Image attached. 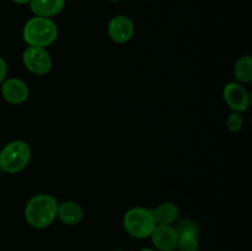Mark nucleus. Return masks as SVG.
<instances>
[{
  "mask_svg": "<svg viewBox=\"0 0 252 251\" xmlns=\"http://www.w3.org/2000/svg\"><path fill=\"white\" fill-rule=\"evenodd\" d=\"M223 97L233 112L244 113L250 106V94L245 86L238 81H230L224 86Z\"/></svg>",
  "mask_w": 252,
  "mask_h": 251,
  "instance_id": "obj_6",
  "label": "nucleus"
},
{
  "mask_svg": "<svg viewBox=\"0 0 252 251\" xmlns=\"http://www.w3.org/2000/svg\"><path fill=\"white\" fill-rule=\"evenodd\" d=\"M58 26L49 17L34 16L25 24L22 37L27 46L47 47L52 46L58 38Z\"/></svg>",
  "mask_w": 252,
  "mask_h": 251,
  "instance_id": "obj_2",
  "label": "nucleus"
},
{
  "mask_svg": "<svg viewBox=\"0 0 252 251\" xmlns=\"http://www.w3.org/2000/svg\"><path fill=\"white\" fill-rule=\"evenodd\" d=\"M32 152L24 140H12L4 145L0 152V165L6 174L15 175L24 171L31 161Z\"/></svg>",
  "mask_w": 252,
  "mask_h": 251,
  "instance_id": "obj_3",
  "label": "nucleus"
},
{
  "mask_svg": "<svg viewBox=\"0 0 252 251\" xmlns=\"http://www.w3.org/2000/svg\"><path fill=\"white\" fill-rule=\"evenodd\" d=\"M199 241L198 233L179 234L176 250L179 251H198Z\"/></svg>",
  "mask_w": 252,
  "mask_h": 251,
  "instance_id": "obj_14",
  "label": "nucleus"
},
{
  "mask_svg": "<svg viewBox=\"0 0 252 251\" xmlns=\"http://www.w3.org/2000/svg\"><path fill=\"white\" fill-rule=\"evenodd\" d=\"M7 75V64L2 57H0V84L6 79Z\"/></svg>",
  "mask_w": 252,
  "mask_h": 251,
  "instance_id": "obj_17",
  "label": "nucleus"
},
{
  "mask_svg": "<svg viewBox=\"0 0 252 251\" xmlns=\"http://www.w3.org/2000/svg\"><path fill=\"white\" fill-rule=\"evenodd\" d=\"M150 239L159 251H175L177 248L179 235L174 225L157 224Z\"/></svg>",
  "mask_w": 252,
  "mask_h": 251,
  "instance_id": "obj_9",
  "label": "nucleus"
},
{
  "mask_svg": "<svg viewBox=\"0 0 252 251\" xmlns=\"http://www.w3.org/2000/svg\"><path fill=\"white\" fill-rule=\"evenodd\" d=\"M57 218L66 225H76L84 218L83 207L75 201H64L58 203Z\"/></svg>",
  "mask_w": 252,
  "mask_h": 251,
  "instance_id": "obj_10",
  "label": "nucleus"
},
{
  "mask_svg": "<svg viewBox=\"0 0 252 251\" xmlns=\"http://www.w3.org/2000/svg\"><path fill=\"white\" fill-rule=\"evenodd\" d=\"M243 127H244L243 113L233 112V111H231L228 120H226V128H228L229 132L238 133L243 129Z\"/></svg>",
  "mask_w": 252,
  "mask_h": 251,
  "instance_id": "obj_15",
  "label": "nucleus"
},
{
  "mask_svg": "<svg viewBox=\"0 0 252 251\" xmlns=\"http://www.w3.org/2000/svg\"><path fill=\"white\" fill-rule=\"evenodd\" d=\"M22 62L27 70L39 76L47 75L53 66L51 54L42 47H27L22 53Z\"/></svg>",
  "mask_w": 252,
  "mask_h": 251,
  "instance_id": "obj_5",
  "label": "nucleus"
},
{
  "mask_svg": "<svg viewBox=\"0 0 252 251\" xmlns=\"http://www.w3.org/2000/svg\"><path fill=\"white\" fill-rule=\"evenodd\" d=\"M234 75L238 83L249 84L252 81V58L249 54L241 56L234 65Z\"/></svg>",
  "mask_w": 252,
  "mask_h": 251,
  "instance_id": "obj_13",
  "label": "nucleus"
},
{
  "mask_svg": "<svg viewBox=\"0 0 252 251\" xmlns=\"http://www.w3.org/2000/svg\"><path fill=\"white\" fill-rule=\"evenodd\" d=\"M29 4L34 16L51 19L62 12L65 6V0H31Z\"/></svg>",
  "mask_w": 252,
  "mask_h": 251,
  "instance_id": "obj_11",
  "label": "nucleus"
},
{
  "mask_svg": "<svg viewBox=\"0 0 252 251\" xmlns=\"http://www.w3.org/2000/svg\"><path fill=\"white\" fill-rule=\"evenodd\" d=\"M2 172V170H1V165H0V174H1Z\"/></svg>",
  "mask_w": 252,
  "mask_h": 251,
  "instance_id": "obj_21",
  "label": "nucleus"
},
{
  "mask_svg": "<svg viewBox=\"0 0 252 251\" xmlns=\"http://www.w3.org/2000/svg\"><path fill=\"white\" fill-rule=\"evenodd\" d=\"M139 251H157V250H154V249H149V248H145V249H142V250H139Z\"/></svg>",
  "mask_w": 252,
  "mask_h": 251,
  "instance_id": "obj_19",
  "label": "nucleus"
},
{
  "mask_svg": "<svg viewBox=\"0 0 252 251\" xmlns=\"http://www.w3.org/2000/svg\"><path fill=\"white\" fill-rule=\"evenodd\" d=\"M155 223L172 225L179 220L180 208L174 202H162L153 209Z\"/></svg>",
  "mask_w": 252,
  "mask_h": 251,
  "instance_id": "obj_12",
  "label": "nucleus"
},
{
  "mask_svg": "<svg viewBox=\"0 0 252 251\" xmlns=\"http://www.w3.org/2000/svg\"><path fill=\"white\" fill-rule=\"evenodd\" d=\"M155 219L153 209L145 207H132L123 217V226L129 236L134 239L150 238L154 230Z\"/></svg>",
  "mask_w": 252,
  "mask_h": 251,
  "instance_id": "obj_4",
  "label": "nucleus"
},
{
  "mask_svg": "<svg viewBox=\"0 0 252 251\" xmlns=\"http://www.w3.org/2000/svg\"><path fill=\"white\" fill-rule=\"evenodd\" d=\"M1 96L7 103L21 105L30 96L29 85L20 78L5 79L1 83Z\"/></svg>",
  "mask_w": 252,
  "mask_h": 251,
  "instance_id": "obj_8",
  "label": "nucleus"
},
{
  "mask_svg": "<svg viewBox=\"0 0 252 251\" xmlns=\"http://www.w3.org/2000/svg\"><path fill=\"white\" fill-rule=\"evenodd\" d=\"M58 203L56 197L48 193H38L29 199L25 207V218L30 226L46 229L57 219Z\"/></svg>",
  "mask_w": 252,
  "mask_h": 251,
  "instance_id": "obj_1",
  "label": "nucleus"
},
{
  "mask_svg": "<svg viewBox=\"0 0 252 251\" xmlns=\"http://www.w3.org/2000/svg\"><path fill=\"white\" fill-rule=\"evenodd\" d=\"M134 31L135 29L133 21L125 15H117L108 22V36L115 43H128L134 36Z\"/></svg>",
  "mask_w": 252,
  "mask_h": 251,
  "instance_id": "obj_7",
  "label": "nucleus"
},
{
  "mask_svg": "<svg viewBox=\"0 0 252 251\" xmlns=\"http://www.w3.org/2000/svg\"><path fill=\"white\" fill-rule=\"evenodd\" d=\"M113 251H125V250H113Z\"/></svg>",
  "mask_w": 252,
  "mask_h": 251,
  "instance_id": "obj_22",
  "label": "nucleus"
},
{
  "mask_svg": "<svg viewBox=\"0 0 252 251\" xmlns=\"http://www.w3.org/2000/svg\"><path fill=\"white\" fill-rule=\"evenodd\" d=\"M14 2H16V4H20V5H24V4H29L31 0H12Z\"/></svg>",
  "mask_w": 252,
  "mask_h": 251,
  "instance_id": "obj_18",
  "label": "nucleus"
},
{
  "mask_svg": "<svg viewBox=\"0 0 252 251\" xmlns=\"http://www.w3.org/2000/svg\"><path fill=\"white\" fill-rule=\"evenodd\" d=\"M175 229L177 231V235L184 233H198V226L191 219H184V220H181L175 226Z\"/></svg>",
  "mask_w": 252,
  "mask_h": 251,
  "instance_id": "obj_16",
  "label": "nucleus"
},
{
  "mask_svg": "<svg viewBox=\"0 0 252 251\" xmlns=\"http://www.w3.org/2000/svg\"><path fill=\"white\" fill-rule=\"evenodd\" d=\"M108 1H121V0H108Z\"/></svg>",
  "mask_w": 252,
  "mask_h": 251,
  "instance_id": "obj_20",
  "label": "nucleus"
}]
</instances>
